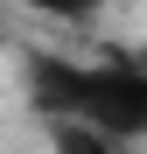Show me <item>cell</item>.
Instances as JSON below:
<instances>
[{
	"label": "cell",
	"mask_w": 147,
	"mask_h": 154,
	"mask_svg": "<svg viewBox=\"0 0 147 154\" xmlns=\"http://www.w3.org/2000/svg\"><path fill=\"white\" fill-rule=\"evenodd\" d=\"M28 98L49 112H77L98 133H112L119 147L147 140V70L140 63H77V56H28Z\"/></svg>",
	"instance_id": "cell-1"
},
{
	"label": "cell",
	"mask_w": 147,
	"mask_h": 154,
	"mask_svg": "<svg viewBox=\"0 0 147 154\" xmlns=\"http://www.w3.org/2000/svg\"><path fill=\"white\" fill-rule=\"evenodd\" d=\"M49 154H119V140L77 112H49Z\"/></svg>",
	"instance_id": "cell-2"
},
{
	"label": "cell",
	"mask_w": 147,
	"mask_h": 154,
	"mask_svg": "<svg viewBox=\"0 0 147 154\" xmlns=\"http://www.w3.org/2000/svg\"><path fill=\"white\" fill-rule=\"evenodd\" d=\"M21 7H35V14H56V21H91L105 0H21Z\"/></svg>",
	"instance_id": "cell-3"
},
{
	"label": "cell",
	"mask_w": 147,
	"mask_h": 154,
	"mask_svg": "<svg viewBox=\"0 0 147 154\" xmlns=\"http://www.w3.org/2000/svg\"><path fill=\"white\" fill-rule=\"evenodd\" d=\"M0 42H7V14H0Z\"/></svg>",
	"instance_id": "cell-4"
}]
</instances>
